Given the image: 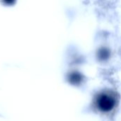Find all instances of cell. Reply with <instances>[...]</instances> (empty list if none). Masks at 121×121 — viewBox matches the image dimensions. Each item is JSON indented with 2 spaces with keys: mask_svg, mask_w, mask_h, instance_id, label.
I'll return each instance as SVG.
<instances>
[{
  "mask_svg": "<svg viewBox=\"0 0 121 121\" xmlns=\"http://www.w3.org/2000/svg\"><path fill=\"white\" fill-rule=\"evenodd\" d=\"M118 97L113 91L99 92L94 99V106L101 113H110L117 106Z\"/></svg>",
  "mask_w": 121,
  "mask_h": 121,
  "instance_id": "cell-1",
  "label": "cell"
}]
</instances>
